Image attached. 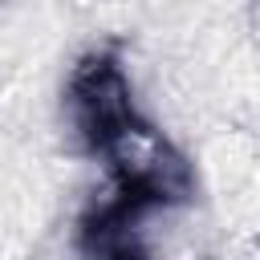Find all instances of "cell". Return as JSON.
Returning <instances> with one entry per match:
<instances>
[{
	"label": "cell",
	"instance_id": "1",
	"mask_svg": "<svg viewBox=\"0 0 260 260\" xmlns=\"http://www.w3.org/2000/svg\"><path fill=\"white\" fill-rule=\"evenodd\" d=\"M65 110L81 146L106 162L114 191L146 211L191 199V167L142 114L118 49H89L65 81Z\"/></svg>",
	"mask_w": 260,
	"mask_h": 260
}]
</instances>
